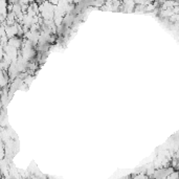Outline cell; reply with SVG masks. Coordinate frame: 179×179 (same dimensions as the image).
Returning <instances> with one entry per match:
<instances>
[{
  "instance_id": "cell-1",
  "label": "cell",
  "mask_w": 179,
  "mask_h": 179,
  "mask_svg": "<svg viewBox=\"0 0 179 179\" xmlns=\"http://www.w3.org/2000/svg\"><path fill=\"white\" fill-rule=\"evenodd\" d=\"M81 2V0H72V3L74 4H78V3H80Z\"/></svg>"
},
{
  "instance_id": "cell-2",
  "label": "cell",
  "mask_w": 179,
  "mask_h": 179,
  "mask_svg": "<svg viewBox=\"0 0 179 179\" xmlns=\"http://www.w3.org/2000/svg\"><path fill=\"white\" fill-rule=\"evenodd\" d=\"M29 1V3H32V2H35V0H28Z\"/></svg>"
}]
</instances>
